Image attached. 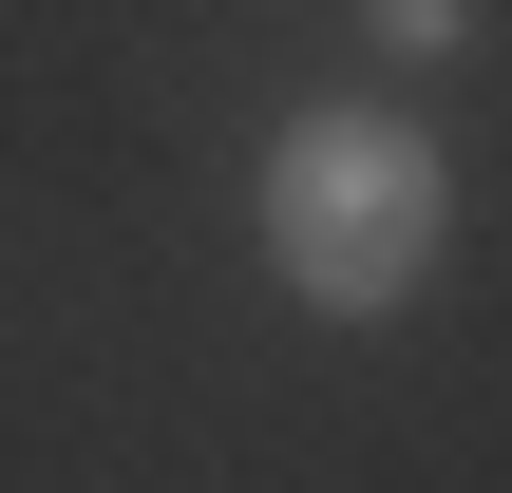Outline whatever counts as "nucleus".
<instances>
[{"instance_id": "obj_2", "label": "nucleus", "mask_w": 512, "mask_h": 493, "mask_svg": "<svg viewBox=\"0 0 512 493\" xmlns=\"http://www.w3.org/2000/svg\"><path fill=\"white\" fill-rule=\"evenodd\" d=\"M361 38H380V57H475L494 0H361Z\"/></svg>"}, {"instance_id": "obj_1", "label": "nucleus", "mask_w": 512, "mask_h": 493, "mask_svg": "<svg viewBox=\"0 0 512 493\" xmlns=\"http://www.w3.org/2000/svg\"><path fill=\"white\" fill-rule=\"evenodd\" d=\"M456 247V171L399 95H323L266 133V266L323 304V323H399Z\"/></svg>"}]
</instances>
